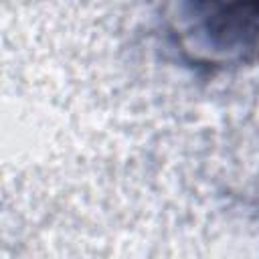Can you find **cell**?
Segmentation results:
<instances>
[{
  "mask_svg": "<svg viewBox=\"0 0 259 259\" xmlns=\"http://www.w3.org/2000/svg\"><path fill=\"white\" fill-rule=\"evenodd\" d=\"M176 28L196 57H233L259 38V0H174Z\"/></svg>",
  "mask_w": 259,
  "mask_h": 259,
  "instance_id": "cell-1",
  "label": "cell"
}]
</instances>
